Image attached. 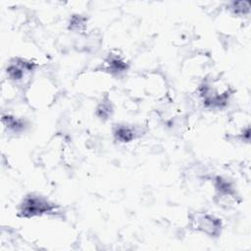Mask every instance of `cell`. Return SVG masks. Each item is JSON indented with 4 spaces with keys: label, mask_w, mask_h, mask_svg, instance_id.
<instances>
[{
    "label": "cell",
    "mask_w": 251,
    "mask_h": 251,
    "mask_svg": "<svg viewBox=\"0 0 251 251\" xmlns=\"http://www.w3.org/2000/svg\"><path fill=\"white\" fill-rule=\"evenodd\" d=\"M117 136L122 141H128L132 138L131 131L126 127H120L117 130Z\"/></svg>",
    "instance_id": "3"
},
{
    "label": "cell",
    "mask_w": 251,
    "mask_h": 251,
    "mask_svg": "<svg viewBox=\"0 0 251 251\" xmlns=\"http://www.w3.org/2000/svg\"><path fill=\"white\" fill-rule=\"evenodd\" d=\"M52 210V206L38 197H27L22 204V215L24 217H31L40 215Z\"/></svg>",
    "instance_id": "1"
},
{
    "label": "cell",
    "mask_w": 251,
    "mask_h": 251,
    "mask_svg": "<svg viewBox=\"0 0 251 251\" xmlns=\"http://www.w3.org/2000/svg\"><path fill=\"white\" fill-rule=\"evenodd\" d=\"M196 229L201 230L211 236L217 235L220 232L221 222L219 219L207 214H198L193 220Z\"/></svg>",
    "instance_id": "2"
}]
</instances>
